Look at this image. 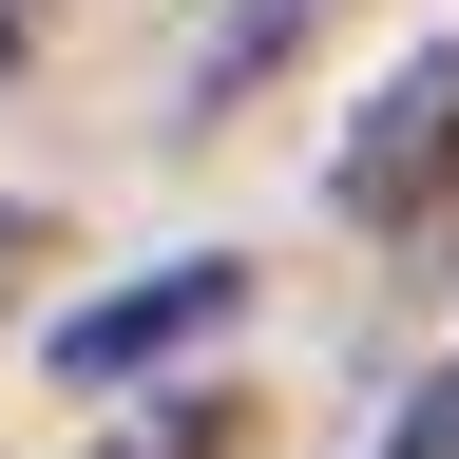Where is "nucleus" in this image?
Returning <instances> with one entry per match:
<instances>
[{"label": "nucleus", "instance_id": "1", "mask_svg": "<svg viewBox=\"0 0 459 459\" xmlns=\"http://www.w3.org/2000/svg\"><path fill=\"white\" fill-rule=\"evenodd\" d=\"M325 211H344V230H440V211H459V39H421V57L364 96V134L325 153Z\"/></svg>", "mask_w": 459, "mask_h": 459}, {"label": "nucleus", "instance_id": "2", "mask_svg": "<svg viewBox=\"0 0 459 459\" xmlns=\"http://www.w3.org/2000/svg\"><path fill=\"white\" fill-rule=\"evenodd\" d=\"M211 325H249V268H230V249H172L134 287H96V307H57V383H153L172 344H211Z\"/></svg>", "mask_w": 459, "mask_h": 459}, {"label": "nucleus", "instance_id": "3", "mask_svg": "<svg viewBox=\"0 0 459 459\" xmlns=\"http://www.w3.org/2000/svg\"><path fill=\"white\" fill-rule=\"evenodd\" d=\"M325 20H344V0H230V20L192 39V134H211L230 96H268V77H287V57H307Z\"/></svg>", "mask_w": 459, "mask_h": 459}, {"label": "nucleus", "instance_id": "4", "mask_svg": "<svg viewBox=\"0 0 459 459\" xmlns=\"http://www.w3.org/2000/svg\"><path fill=\"white\" fill-rule=\"evenodd\" d=\"M230 421H249L230 383H153V402H115V421H77V459H230Z\"/></svg>", "mask_w": 459, "mask_h": 459}, {"label": "nucleus", "instance_id": "5", "mask_svg": "<svg viewBox=\"0 0 459 459\" xmlns=\"http://www.w3.org/2000/svg\"><path fill=\"white\" fill-rule=\"evenodd\" d=\"M383 459H459V364H440V383H421V402L383 421Z\"/></svg>", "mask_w": 459, "mask_h": 459}, {"label": "nucleus", "instance_id": "6", "mask_svg": "<svg viewBox=\"0 0 459 459\" xmlns=\"http://www.w3.org/2000/svg\"><path fill=\"white\" fill-rule=\"evenodd\" d=\"M0 39H20V0H0Z\"/></svg>", "mask_w": 459, "mask_h": 459}]
</instances>
